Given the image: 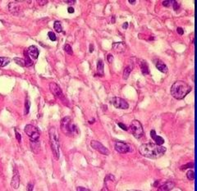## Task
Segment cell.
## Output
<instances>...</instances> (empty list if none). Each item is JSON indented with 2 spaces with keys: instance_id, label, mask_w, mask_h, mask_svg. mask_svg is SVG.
<instances>
[{
  "instance_id": "6da1fadb",
  "label": "cell",
  "mask_w": 197,
  "mask_h": 191,
  "mask_svg": "<svg viewBox=\"0 0 197 191\" xmlns=\"http://www.w3.org/2000/svg\"><path fill=\"white\" fill-rule=\"evenodd\" d=\"M166 148L154 143L141 144L139 148V153L145 158L150 159H158L166 153Z\"/></svg>"
},
{
  "instance_id": "7a4b0ae2",
  "label": "cell",
  "mask_w": 197,
  "mask_h": 191,
  "mask_svg": "<svg viewBox=\"0 0 197 191\" xmlns=\"http://www.w3.org/2000/svg\"><path fill=\"white\" fill-rule=\"evenodd\" d=\"M191 91V87L185 81H177L172 85L170 92L172 96L176 99H182Z\"/></svg>"
},
{
  "instance_id": "3957f363",
  "label": "cell",
  "mask_w": 197,
  "mask_h": 191,
  "mask_svg": "<svg viewBox=\"0 0 197 191\" xmlns=\"http://www.w3.org/2000/svg\"><path fill=\"white\" fill-rule=\"evenodd\" d=\"M60 129L61 131L68 137H72L74 135L78 134L79 133L77 126L69 116H65L61 120Z\"/></svg>"
},
{
  "instance_id": "277c9868",
  "label": "cell",
  "mask_w": 197,
  "mask_h": 191,
  "mask_svg": "<svg viewBox=\"0 0 197 191\" xmlns=\"http://www.w3.org/2000/svg\"><path fill=\"white\" fill-rule=\"evenodd\" d=\"M48 135H49V143L51 146V150L53 153V156L56 160L59 159L60 157V142L58 138V134L54 126L51 127L48 131Z\"/></svg>"
},
{
  "instance_id": "5b68a950",
  "label": "cell",
  "mask_w": 197,
  "mask_h": 191,
  "mask_svg": "<svg viewBox=\"0 0 197 191\" xmlns=\"http://www.w3.org/2000/svg\"><path fill=\"white\" fill-rule=\"evenodd\" d=\"M130 132L135 139H140L144 135V129L141 123L137 120H133L130 125Z\"/></svg>"
},
{
  "instance_id": "8992f818",
  "label": "cell",
  "mask_w": 197,
  "mask_h": 191,
  "mask_svg": "<svg viewBox=\"0 0 197 191\" xmlns=\"http://www.w3.org/2000/svg\"><path fill=\"white\" fill-rule=\"evenodd\" d=\"M24 131L28 135V137L31 141L39 140L40 136V131L38 130V128H36L33 125H26L25 126Z\"/></svg>"
},
{
  "instance_id": "52a82bcc",
  "label": "cell",
  "mask_w": 197,
  "mask_h": 191,
  "mask_svg": "<svg viewBox=\"0 0 197 191\" xmlns=\"http://www.w3.org/2000/svg\"><path fill=\"white\" fill-rule=\"evenodd\" d=\"M114 149L115 150L119 153H131L132 152V147L125 142H122V141H118V142L115 143L114 145Z\"/></svg>"
},
{
  "instance_id": "ba28073f",
  "label": "cell",
  "mask_w": 197,
  "mask_h": 191,
  "mask_svg": "<svg viewBox=\"0 0 197 191\" xmlns=\"http://www.w3.org/2000/svg\"><path fill=\"white\" fill-rule=\"evenodd\" d=\"M90 146L93 148L95 150L98 151V153H102V154H103V155H109L110 154V152L107 148L105 146H103L100 142H98V141H97V140H91Z\"/></svg>"
},
{
  "instance_id": "9c48e42d",
  "label": "cell",
  "mask_w": 197,
  "mask_h": 191,
  "mask_svg": "<svg viewBox=\"0 0 197 191\" xmlns=\"http://www.w3.org/2000/svg\"><path fill=\"white\" fill-rule=\"evenodd\" d=\"M49 89H50L51 93L57 98H59L61 100L64 99V95L63 91H62V89L55 82H51L49 84Z\"/></svg>"
},
{
  "instance_id": "30bf717a",
  "label": "cell",
  "mask_w": 197,
  "mask_h": 191,
  "mask_svg": "<svg viewBox=\"0 0 197 191\" xmlns=\"http://www.w3.org/2000/svg\"><path fill=\"white\" fill-rule=\"evenodd\" d=\"M112 103L116 108L118 109H127L129 108L128 103L120 97H113L112 98Z\"/></svg>"
},
{
  "instance_id": "8fae6325",
  "label": "cell",
  "mask_w": 197,
  "mask_h": 191,
  "mask_svg": "<svg viewBox=\"0 0 197 191\" xmlns=\"http://www.w3.org/2000/svg\"><path fill=\"white\" fill-rule=\"evenodd\" d=\"M26 52H27V53L29 55V57L30 58V59H31L32 61L37 59V58H38V57H39V53H40L39 49H38V48H37L36 46H35V45L30 46L26 49Z\"/></svg>"
},
{
  "instance_id": "7c38bea8",
  "label": "cell",
  "mask_w": 197,
  "mask_h": 191,
  "mask_svg": "<svg viewBox=\"0 0 197 191\" xmlns=\"http://www.w3.org/2000/svg\"><path fill=\"white\" fill-rule=\"evenodd\" d=\"M20 186V175H19V172L17 169L14 170L13 171V176H12V181H11V186L17 189Z\"/></svg>"
},
{
  "instance_id": "4fadbf2b",
  "label": "cell",
  "mask_w": 197,
  "mask_h": 191,
  "mask_svg": "<svg viewBox=\"0 0 197 191\" xmlns=\"http://www.w3.org/2000/svg\"><path fill=\"white\" fill-rule=\"evenodd\" d=\"M175 186V184L170 181H164V183H163L161 186H159L158 187V191H168V190H171L174 188Z\"/></svg>"
},
{
  "instance_id": "5bb4252c",
  "label": "cell",
  "mask_w": 197,
  "mask_h": 191,
  "mask_svg": "<svg viewBox=\"0 0 197 191\" xmlns=\"http://www.w3.org/2000/svg\"><path fill=\"white\" fill-rule=\"evenodd\" d=\"M113 48L116 53H122L126 51V44L124 42H116L113 43Z\"/></svg>"
},
{
  "instance_id": "9a60e30c",
  "label": "cell",
  "mask_w": 197,
  "mask_h": 191,
  "mask_svg": "<svg viewBox=\"0 0 197 191\" xmlns=\"http://www.w3.org/2000/svg\"><path fill=\"white\" fill-rule=\"evenodd\" d=\"M150 137L152 138V139L154 141H155V144H157L158 145H162L164 143V139L162 138L161 136H159V135H158L155 130H152L150 131Z\"/></svg>"
},
{
  "instance_id": "2e32d148",
  "label": "cell",
  "mask_w": 197,
  "mask_h": 191,
  "mask_svg": "<svg viewBox=\"0 0 197 191\" xmlns=\"http://www.w3.org/2000/svg\"><path fill=\"white\" fill-rule=\"evenodd\" d=\"M155 66L158 68V70L159 71H161L163 73H167L168 71V66H166V64L162 61L161 60H156L155 61Z\"/></svg>"
},
{
  "instance_id": "e0dca14e",
  "label": "cell",
  "mask_w": 197,
  "mask_h": 191,
  "mask_svg": "<svg viewBox=\"0 0 197 191\" xmlns=\"http://www.w3.org/2000/svg\"><path fill=\"white\" fill-rule=\"evenodd\" d=\"M140 70L142 72L143 75H148L150 74V69H149V66H148L147 63L145 61H141V63L140 64Z\"/></svg>"
},
{
  "instance_id": "ac0fdd59",
  "label": "cell",
  "mask_w": 197,
  "mask_h": 191,
  "mask_svg": "<svg viewBox=\"0 0 197 191\" xmlns=\"http://www.w3.org/2000/svg\"><path fill=\"white\" fill-rule=\"evenodd\" d=\"M103 66H104V64H103V60L100 59V60L98 61V63H97V72L98 74V76H103L104 75Z\"/></svg>"
},
{
  "instance_id": "d6986e66",
  "label": "cell",
  "mask_w": 197,
  "mask_h": 191,
  "mask_svg": "<svg viewBox=\"0 0 197 191\" xmlns=\"http://www.w3.org/2000/svg\"><path fill=\"white\" fill-rule=\"evenodd\" d=\"M113 182H115V177L112 174H108L107 176L104 178V184H105V187H108V184H112Z\"/></svg>"
},
{
  "instance_id": "ffe728a7",
  "label": "cell",
  "mask_w": 197,
  "mask_h": 191,
  "mask_svg": "<svg viewBox=\"0 0 197 191\" xmlns=\"http://www.w3.org/2000/svg\"><path fill=\"white\" fill-rule=\"evenodd\" d=\"M132 71V66H127L125 67L124 71H123V79L124 80H127L130 76V74Z\"/></svg>"
},
{
  "instance_id": "44dd1931",
  "label": "cell",
  "mask_w": 197,
  "mask_h": 191,
  "mask_svg": "<svg viewBox=\"0 0 197 191\" xmlns=\"http://www.w3.org/2000/svg\"><path fill=\"white\" fill-rule=\"evenodd\" d=\"M8 8H9L10 12L13 14H16V12L19 11V7H18V5L16 4L15 3H10L8 5Z\"/></svg>"
},
{
  "instance_id": "7402d4cb",
  "label": "cell",
  "mask_w": 197,
  "mask_h": 191,
  "mask_svg": "<svg viewBox=\"0 0 197 191\" xmlns=\"http://www.w3.org/2000/svg\"><path fill=\"white\" fill-rule=\"evenodd\" d=\"M24 55H25V64H26V66H31L33 64V61L30 59V58L29 57V55L26 52V49L25 50V53H24Z\"/></svg>"
},
{
  "instance_id": "603a6c76",
  "label": "cell",
  "mask_w": 197,
  "mask_h": 191,
  "mask_svg": "<svg viewBox=\"0 0 197 191\" xmlns=\"http://www.w3.org/2000/svg\"><path fill=\"white\" fill-rule=\"evenodd\" d=\"M53 28H54V30H56L57 32H58V33H61L62 31H63V26H62L61 22H60V21H54V24H53Z\"/></svg>"
},
{
  "instance_id": "cb8c5ba5",
  "label": "cell",
  "mask_w": 197,
  "mask_h": 191,
  "mask_svg": "<svg viewBox=\"0 0 197 191\" xmlns=\"http://www.w3.org/2000/svg\"><path fill=\"white\" fill-rule=\"evenodd\" d=\"M10 63V59L8 58H0V67H4Z\"/></svg>"
},
{
  "instance_id": "d4e9b609",
  "label": "cell",
  "mask_w": 197,
  "mask_h": 191,
  "mask_svg": "<svg viewBox=\"0 0 197 191\" xmlns=\"http://www.w3.org/2000/svg\"><path fill=\"white\" fill-rule=\"evenodd\" d=\"M30 107V100H29L28 98H26V102H25V112H24V114H25V115H27V114L29 113Z\"/></svg>"
},
{
  "instance_id": "484cf974",
  "label": "cell",
  "mask_w": 197,
  "mask_h": 191,
  "mask_svg": "<svg viewBox=\"0 0 197 191\" xmlns=\"http://www.w3.org/2000/svg\"><path fill=\"white\" fill-rule=\"evenodd\" d=\"M14 61H16V63L17 65H20L21 66H26V64H25V60L22 59V58H14Z\"/></svg>"
},
{
  "instance_id": "4316f807",
  "label": "cell",
  "mask_w": 197,
  "mask_h": 191,
  "mask_svg": "<svg viewBox=\"0 0 197 191\" xmlns=\"http://www.w3.org/2000/svg\"><path fill=\"white\" fill-rule=\"evenodd\" d=\"M187 177L189 181H194V171L193 170H189L187 172Z\"/></svg>"
},
{
  "instance_id": "83f0119b",
  "label": "cell",
  "mask_w": 197,
  "mask_h": 191,
  "mask_svg": "<svg viewBox=\"0 0 197 191\" xmlns=\"http://www.w3.org/2000/svg\"><path fill=\"white\" fill-rule=\"evenodd\" d=\"M64 51H65L67 53H68L69 55H72V54H73L72 48V47H71L69 44H66V45L64 46Z\"/></svg>"
},
{
  "instance_id": "f1b7e54d",
  "label": "cell",
  "mask_w": 197,
  "mask_h": 191,
  "mask_svg": "<svg viewBox=\"0 0 197 191\" xmlns=\"http://www.w3.org/2000/svg\"><path fill=\"white\" fill-rule=\"evenodd\" d=\"M193 167H194V163L193 162H189V163H187L186 165L182 166V167H181V170L183 171V170H187L188 168H193Z\"/></svg>"
},
{
  "instance_id": "f546056e",
  "label": "cell",
  "mask_w": 197,
  "mask_h": 191,
  "mask_svg": "<svg viewBox=\"0 0 197 191\" xmlns=\"http://www.w3.org/2000/svg\"><path fill=\"white\" fill-rule=\"evenodd\" d=\"M48 35L49 40H50L51 41H56L57 37H56V35L54 34V32H53V31H49V32L48 33Z\"/></svg>"
},
{
  "instance_id": "4dcf8cb0",
  "label": "cell",
  "mask_w": 197,
  "mask_h": 191,
  "mask_svg": "<svg viewBox=\"0 0 197 191\" xmlns=\"http://www.w3.org/2000/svg\"><path fill=\"white\" fill-rule=\"evenodd\" d=\"M173 0H171V1H170V0H168V1H163V5L164 6V7H170V6L171 5H172V3H173Z\"/></svg>"
},
{
  "instance_id": "1f68e13d",
  "label": "cell",
  "mask_w": 197,
  "mask_h": 191,
  "mask_svg": "<svg viewBox=\"0 0 197 191\" xmlns=\"http://www.w3.org/2000/svg\"><path fill=\"white\" fill-rule=\"evenodd\" d=\"M172 7H173V9L175 11H177L178 9H179V8H180V4H179V3H177V1H174L173 3H172Z\"/></svg>"
},
{
  "instance_id": "d6a6232c",
  "label": "cell",
  "mask_w": 197,
  "mask_h": 191,
  "mask_svg": "<svg viewBox=\"0 0 197 191\" xmlns=\"http://www.w3.org/2000/svg\"><path fill=\"white\" fill-rule=\"evenodd\" d=\"M15 134H16V139H17V141L19 143H21V134H19L17 131V130H15Z\"/></svg>"
},
{
  "instance_id": "836d02e7",
  "label": "cell",
  "mask_w": 197,
  "mask_h": 191,
  "mask_svg": "<svg viewBox=\"0 0 197 191\" xmlns=\"http://www.w3.org/2000/svg\"><path fill=\"white\" fill-rule=\"evenodd\" d=\"M118 126L122 129V130H123V131H128V129H127V126H125L124 124H122V123H119V122H118Z\"/></svg>"
},
{
  "instance_id": "e575fe53",
  "label": "cell",
  "mask_w": 197,
  "mask_h": 191,
  "mask_svg": "<svg viewBox=\"0 0 197 191\" xmlns=\"http://www.w3.org/2000/svg\"><path fill=\"white\" fill-rule=\"evenodd\" d=\"M107 60H108V61L109 63H112L113 61V56L112 54H108V57H107Z\"/></svg>"
},
{
  "instance_id": "d590c367",
  "label": "cell",
  "mask_w": 197,
  "mask_h": 191,
  "mask_svg": "<svg viewBox=\"0 0 197 191\" xmlns=\"http://www.w3.org/2000/svg\"><path fill=\"white\" fill-rule=\"evenodd\" d=\"M177 31L180 35H182L184 34V30H183V29L182 27H177Z\"/></svg>"
},
{
  "instance_id": "8d00e7d4",
  "label": "cell",
  "mask_w": 197,
  "mask_h": 191,
  "mask_svg": "<svg viewBox=\"0 0 197 191\" xmlns=\"http://www.w3.org/2000/svg\"><path fill=\"white\" fill-rule=\"evenodd\" d=\"M76 190H78V191H90L89 189L85 188V187H77Z\"/></svg>"
},
{
  "instance_id": "74e56055",
  "label": "cell",
  "mask_w": 197,
  "mask_h": 191,
  "mask_svg": "<svg viewBox=\"0 0 197 191\" xmlns=\"http://www.w3.org/2000/svg\"><path fill=\"white\" fill-rule=\"evenodd\" d=\"M27 189L29 190V191H31V190H33V189H34V186L32 184H30V183H29L28 184V186H27Z\"/></svg>"
},
{
  "instance_id": "f35d334b",
  "label": "cell",
  "mask_w": 197,
  "mask_h": 191,
  "mask_svg": "<svg viewBox=\"0 0 197 191\" xmlns=\"http://www.w3.org/2000/svg\"><path fill=\"white\" fill-rule=\"evenodd\" d=\"M67 12H68V13H73L74 12V8L72 7H69L67 8Z\"/></svg>"
},
{
  "instance_id": "ab89813d",
  "label": "cell",
  "mask_w": 197,
  "mask_h": 191,
  "mask_svg": "<svg viewBox=\"0 0 197 191\" xmlns=\"http://www.w3.org/2000/svg\"><path fill=\"white\" fill-rule=\"evenodd\" d=\"M93 52H94V45L90 44V53H93Z\"/></svg>"
},
{
  "instance_id": "60d3db41",
  "label": "cell",
  "mask_w": 197,
  "mask_h": 191,
  "mask_svg": "<svg viewBox=\"0 0 197 191\" xmlns=\"http://www.w3.org/2000/svg\"><path fill=\"white\" fill-rule=\"evenodd\" d=\"M127 27H128V23L127 22H125L124 24L122 25V28L123 29H127Z\"/></svg>"
},
{
  "instance_id": "b9f144b4",
  "label": "cell",
  "mask_w": 197,
  "mask_h": 191,
  "mask_svg": "<svg viewBox=\"0 0 197 191\" xmlns=\"http://www.w3.org/2000/svg\"><path fill=\"white\" fill-rule=\"evenodd\" d=\"M128 2L130 3L131 4H132V5H134V4L136 3V1H135V0H128Z\"/></svg>"
},
{
  "instance_id": "7bdbcfd3",
  "label": "cell",
  "mask_w": 197,
  "mask_h": 191,
  "mask_svg": "<svg viewBox=\"0 0 197 191\" xmlns=\"http://www.w3.org/2000/svg\"><path fill=\"white\" fill-rule=\"evenodd\" d=\"M65 3H75L76 1H75V0H73V1H65Z\"/></svg>"
}]
</instances>
